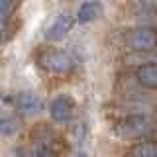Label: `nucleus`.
Masks as SVG:
<instances>
[{"label": "nucleus", "mask_w": 157, "mask_h": 157, "mask_svg": "<svg viewBox=\"0 0 157 157\" xmlns=\"http://www.w3.org/2000/svg\"><path fill=\"white\" fill-rule=\"evenodd\" d=\"M151 130V120L141 114H132L120 120L118 124V134L124 137H141Z\"/></svg>", "instance_id": "nucleus-1"}, {"label": "nucleus", "mask_w": 157, "mask_h": 157, "mask_svg": "<svg viewBox=\"0 0 157 157\" xmlns=\"http://www.w3.org/2000/svg\"><path fill=\"white\" fill-rule=\"evenodd\" d=\"M39 65L43 69H47L49 73H53V75H65V73H69L73 69L75 61H73L71 55H67L63 51H49L41 55Z\"/></svg>", "instance_id": "nucleus-2"}, {"label": "nucleus", "mask_w": 157, "mask_h": 157, "mask_svg": "<svg viewBox=\"0 0 157 157\" xmlns=\"http://www.w3.org/2000/svg\"><path fill=\"white\" fill-rule=\"evenodd\" d=\"M73 26H75V18L69 12H63V14H59V16H55L51 20V24L43 32V37L47 41H61L63 37H67V33L71 32Z\"/></svg>", "instance_id": "nucleus-3"}, {"label": "nucleus", "mask_w": 157, "mask_h": 157, "mask_svg": "<svg viewBox=\"0 0 157 157\" xmlns=\"http://www.w3.org/2000/svg\"><path fill=\"white\" fill-rule=\"evenodd\" d=\"M75 114V100L67 94H59L49 102V116L57 124H65Z\"/></svg>", "instance_id": "nucleus-4"}, {"label": "nucleus", "mask_w": 157, "mask_h": 157, "mask_svg": "<svg viewBox=\"0 0 157 157\" xmlns=\"http://www.w3.org/2000/svg\"><path fill=\"white\" fill-rule=\"evenodd\" d=\"M128 43L136 51H149L151 47L157 45V32L151 28H137L130 33Z\"/></svg>", "instance_id": "nucleus-5"}, {"label": "nucleus", "mask_w": 157, "mask_h": 157, "mask_svg": "<svg viewBox=\"0 0 157 157\" xmlns=\"http://www.w3.org/2000/svg\"><path fill=\"white\" fill-rule=\"evenodd\" d=\"M16 108L24 116H36L43 110V102L36 92H20L16 98Z\"/></svg>", "instance_id": "nucleus-6"}, {"label": "nucleus", "mask_w": 157, "mask_h": 157, "mask_svg": "<svg viewBox=\"0 0 157 157\" xmlns=\"http://www.w3.org/2000/svg\"><path fill=\"white\" fill-rule=\"evenodd\" d=\"M136 81H137L140 86L149 88V90L157 88V65H144V67H140L137 73H136Z\"/></svg>", "instance_id": "nucleus-7"}, {"label": "nucleus", "mask_w": 157, "mask_h": 157, "mask_svg": "<svg viewBox=\"0 0 157 157\" xmlns=\"http://www.w3.org/2000/svg\"><path fill=\"white\" fill-rule=\"evenodd\" d=\"M102 14V4L96 2V0H88L85 2L77 12V20L81 24H88V22H94V20Z\"/></svg>", "instance_id": "nucleus-8"}, {"label": "nucleus", "mask_w": 157, "mask_h": 157, "mask_svg": "<svg viewBox=\"0 0 157 157\" xmlns=\"http://www.w3.org/2000/svg\"><path fill=\"white\" fill-rule=\"evenodd\" d=\"M132 157H157V144L155 141H144L132 149Z\"/></svg>", "instance_id": "nucleus-9"}, {"label": "nucleus", "mask_w": 157, "mask_h": 157, "mask_svg": "<svg viewBox=\"0 0 157 157\" xmlns=\"http://www.w3.org/2000/svg\"><path fill=\"white\" fill-rule=\"evenodd\" d=\"M18 120L12 116H0V136H14L18 132Z\"/></svg>", "instance_id": "nucleus-10"}, {"label": "nucleus", "mask_w": 157, "mask_h": 157, "mask_svg": "<svg viewBox=\"0 0 157 157\" xmlns=\"http://www.w3.org/2000/svg\"><path fill=\"white\" fill-rule=\"evenodd\" d=\"M32 157H55V151L45 140H39V144L32 149Z\"/></svg>", "instance_id": "nucleus-11"}, {"label": "nucleus", "mask_w": 157, "mask_h": 157, "mask_svg": "<svg viewBox=\"0 0 157 157\" xmlns=\"http://www.w3.org/2000/svg\"><path fill=\"white\" fill-rule=\"evenodd\" d=\"M12 12V2L10 0H0V24H4V20Z\"/></svg>", "instance_id": "nucleus-12"}, {"label": "nucleus", "mask_w": 157, "mask_h": 157, "mask_svg": "<svg viewBox=\"0 0 157 157\" xmlns=\"http://www.w3.org/2000/svg\"><path fill=\"white\" fill-rule=\"evenodd\" d=\"M141 2H144L145 6H149V8H157V0H141Z\"/></svg>", "instance_id": "nucleus-13"}, {"label": "nucleus", "mask_w": 157, "mask_h": 157, "mask_svg": "<svg viewBox=\"0 0 157 157\" xmlns=\"http://www.w3.org/2000/svg\"><path fill=\"white\" fill-rule=\"evenodd\" d=\"M77 157H88V155H85V153H78V155H77Z\"/></svg>", "instance_id": "nucleus-14"}, {"label": "nucleus", "mask_w": 157, "mask_h": 157, "mask_svg": "<svg viewBox=\"0 0 157 157\" xmlns=\"http://www.w3.org/2000/svg\"><path fill=\"white\" fill-rule=\"evenodd\" d=\"M153 57H155V59H157V51H155V55H153Z\"/></svg>", "instance_id": "nucleus-15"}]
</instances>
